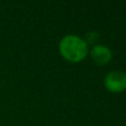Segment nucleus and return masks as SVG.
Returning a JSON list of instances; mask_svg holds the SVG:
<instances>
[{"mask_svg":"<svg viewBox=\"0 0 126 126\" xmlns=\"http://www.w3.org/2000/svg\"><path fill=\"white\" fill-rule=\"evenodd\" d=\"M104 84L106 89L114 93H120L126 90V73L123 71H112L105 76Z\"/></svg>","mask_w":126,"mask_h":126,"instance_id":"obj_2","label":"nucleus"},{"mask_svg":"<svg viewBox=\"0 0 126 126\" xmlns=\"http://www.w3.org/2000/svg\"><path fill=\"white\" fill-rule=\"evenodd\" d=\"M86 43L89 42V43H95L96 41H97V39H98V35H97V33L96 32H94V31H91V32H89L86 34Z\"/></svg>","mask_w":126,"mask_h":126,"instance_id":"obj_4","label":"nucleus"},{"mask_svg":"<svg viewBox=\"0 0 126 126\" xmlns=\"http://www.w3.org/2000/svg\"><path fill=\"white\" fill-rule=\"evenodd\" d=\"M60 53L64 59L71 62H79L87 54V43L78 35H65L59 44Z\"/></svg>","mask_w":126,"mask_h":126,"instance_id":"obj_1","label":"nucleus"},{"mask_svg":"<svg viewBox=\"0 0 126 126\" xmlns=\"http://www.w3.org/2000/svg\"><path fill=\"white\" fill-rule=\"evenodd\" d=\"M91 58L98 65H105L112 59V51L105 46H94L91 50Z\"/></svg>","mask_w":126,"mask_h":126,"instance_id":"obj_3","label":"nucleus"}]
</instances>
